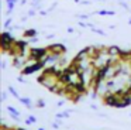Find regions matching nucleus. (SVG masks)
I'll list each match as a JSON object with an SVG mask.
<instances>
[{
    "label": "nucleus",
    "mask_w": 131,
    "mask_h": 130,
    "mask_svg": "<svg viewBox=\"0 0 131 130\" xmlns=\"http://www.w3.org/2000/svg\"><path fill=\"white\" fill-rule=\"evenodd\" d=\"M44 65H45L44 61H34V64L26 65V67L23 68V71H21V73H23V75H30V73H32V72H37V71L42 69Z\"/></svg>",
    "instance_id": "nucleus-1"
},
{
    "label": "nucleus",
    "mask_w": 131,
    "mask_h": 130,
    "mask_svg": "<svg viewBox=\"0 0 131 130\" xmlns=\"http://www.w3.org/2000/svg\"><path fill=\"white\" fill-rule=\"evenodd\" d=\"M9 90H10V93H12L13 96H16V98H18V93L16 92V89H14L13 86H10V88H9ZM18 99H20V98H18Z\"/></svg>",
    "instance_id": "nucleus-7"
},
{
    "label": "nucleus",
    "mask_w": 131,
    "mask_h": 130,
    "mask_svg": "<svg viewBox=\"0 0 131 130\" xmlns=\"http://www.w3.org/2000/svg\"><path fill=\"white\" fill-rule=\"evenodd\" d=\"M37 106L38 107H44V106H45V102H44L42 99H40V100L37 102Z\"/></svg>",
    "instance_id": "nucleus-8"
},
{
    "label": "nucleus",
    "mask_w": 131,
    "mask_h": 130,
    "mask_svg": "<svg viewBox=\"0 0 131 130\" xmlns=\"http://www.w3.org/2000/svg\"><path fill=\"white\" fill-rule=\"evenodd\" d=\"M37 35V31L34 30V28H31V30H27V31H24V37H27V38H34V37Z\"/></svg>",
    "instance_id": "nucleus-4"
},
{
    "label": "nucleus",
    "mask_w": 131,
    "mask_h": 130,
    "mask_svg": "<svg viewBox=\"0 0 131 130\" xmlns=\"http://www.w3.org/2000/svg\"><path fill=\"white\" fill-rule=\"evenodd\" d=\"M35 122H37V117H35V116H30V117L26 120V123L27 124H32V123H35Z\"/></svg>",
    "instance_id": "nucleus-6"
},
{
    "label": "nucleus",
    "mask_w": 131,
    "mask_h": 130,
    "mask_svg": "<svg viewBox=\"0 0 131 130\" xmlns=\"http://www.w3.org/2000/svg\"><path fill=\"white\" fill-rule=\"evenodd\" d=\"M7 110L12 113L13 119H16V120H18V119H20V113H18V110H16L13 106H7Z\"/></svg>",
    "instance_id": "nucleus-3"
},
{
    "label": "nucleus",
    "mask_w": 131,
    "mask_h": 130,
    "mask_svg": "<svg viewBox=\"0 0 131 130\" xmlns=\"http://www.w3.org/2000/svg\"><path fill=\"white\" fill-rule=\"evenodd\" d=\"M20 102H21V103H24L27 107H31V106H32V105H31V100H30L28 98H20Z\"/></svg>",
    "instance_id": "nucleus-5"
},
{
    "label": "nucleus",
    "mask_w": 131,
    "mask_h": 130,
    "mask_svg": "<svg viewBox=\"0 0 131 130\" xmlns=\"http://www.w3.org/2000/svg\"><path fill=\"white\" fill-rule=\"evenodd\" d=\"M49 51V54H57V55H63L66 52V48L62 44H52L49 47H47Z\"/></svg>",
    "instance_id": "nucleus-2"
},
{
    "label": "nucleus",
    "mask_w": 131,
    "mask_h": 130,
    "mask_svg": "<svg viewBox=\"0 0 131 130\" xmlns=\"http://www.w3.org/2000/svg\"><path fill=\"white\" fill-rule=\"evenodd\" d=\"M63 103H65V102L61 100V102H58V103H57V106H63Z\"/></svg>",
    "instance_id": "nucleus-10"
},
{
    "label": "nucleus",
    "mask_w": 131,
    "mask_h": 130,
    "mask_svg": "<svg viewBox=\"0 0 131 130\" xmlns=\"http://www.w3.org/2000/svg\"><path fill=\"white\" fill-rule=\"evenodd\" d=\"M38 130H45V129H42V127H40V129H38Z\"/></svg>",
    "instance_id": "nucleus-11"
},
{
    "label": "nucleus",
    "mask_w": 131,
    "mask_h": 130,
    "mask_svg": "<svg viewBox=\"0 0 131 130\" xmlns=\"http://www.w3.org/2000/svg\"><path fill=\"white\" fill-rule=\"evenodd\" d=\"M6 99H7V93L3 92V95H2V100H6Z\"/></svg>",
    "instance_id": "nucleus-9"
}]
</instances>
